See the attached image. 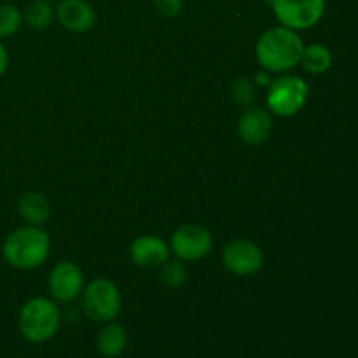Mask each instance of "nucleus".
<instances>
[{
    "mask_svg": "<svg viewBox=\"0 0 358 358\" xmlns=\"http://www.w3.org/2000/svg\"><path fill=\"white\" fill-rule=\"evenodd\" d=\"M304 42L296 30L273 27L261 35L255 48L259 65L268 72H287L301 63Z\"/></svg>",
    "mask_w": 358,
    "mask_h": 358,
    "instance_id": "nucleus-1",
    "label": "nucleus"
},
{
    "mask_svg": "<svg viewBox=\"0 0 358 358\" xmlns=\"http://www.w3.org/2000/svg\"><path fill=\"white\" fill-rule=\"evenodd\" d=\"M51 240L41 226H23L13 231L2 245L6 262L21 271H30L45 262Z\"/></svg>",
    "mask_w": 358,
    "mask_h": 358,
    "instance_id": "nucleus-2",
    "label": "nucleus"
},
{
    "mask_svg": "<svg viewBox=\"0 0 358 358\" xmlns=\"http://www.w3.org/2000/svg\"><path fill=\"white\" fill-rule=\"evenodd\" d=\"M62 324L59 308L48 297H34L20 310L17 327L21 336L34 345L51 341Z\"/></svg>",
    "mask_w": 358,
    "mask_h": 358,
    "instance_id": "nucleus-3",
    "label": "nucleus"
},
{
    "mask_svg": "<svg viewBox=\"0 0 358 358\" xmlns=\"http://www.w3.org/2000/svg\"><path fill=\"white\" fill-rule=\"evenodd\" d=\"M122 297L117 285L107 278H96L84 289L83 310L93 322L108 324L119 317Z\"/></svg>",
    "mask_w": 358,
    "mask_h": 358,
    "instance_id": "nucleus-4",
    "label": "nucleus"
},
{
    "mask_svg": "<svg viewBox=\"0 0 358 358\" xmlns=\"http://www.w3.org/2000/svg\"><path fill=\"white\" fill-rule=\"evenodd\" d=\"M308 94H310V86L306 80L297 76H283L271 80L266 103L273 114L289 117L296 115L304 107Z\"/></svg>",
    "mask_w": 358,
    "mask_h": 358,
    "instance_id": "nucleus-5",
    "label": "nucleus"
},
{
    "mask_svg": "<svg viewBox=\"0 0 358 358\" xmlns=\"http://www.w3.org/2000/svg\"><path fill=\"white\" fill-rule=\"evenodd\" d=\"M276 20L290 30H310L322 21L327 0H269Z\"/></svg>",
    "mask_w": 358,
    "mask_h": 358,
    "instance_id": "nucleus-6",
    "label": "nucleus"
},
{
    "mask_svg": "<svg viewBox=\"0 0 358 358\" xmlns=\"http://www.w3.org/2000/svg\"><path fill=\"white\" fill-rule=\"evenodd\" d=\"M213 238L206 227L198 224H187L178 227L170 241V250L180 261L194 262L206 257L212 252Z\"/></svg>",
    "mask_w": 358,
    "mask_h": 358,
    "instance_id": "nucleus-7",
    "label": "nucleus"
},
{
    "mask_svg": "<svg viewBox=\"0 0 358 358\" xmlns=\"http://www.w3.org/2000/svg\"><path fill=\"white\" fill-rule=\"evenodd\" d=\"M222 262L229 273L236 276H252L261 271L264 264V254L250 240H233L224 247Z\"/></svg>",
    "mask_w": 358,
    "mask_h": 358,
    "instance_id": "nucleus-8",
    "label": "nucleus"
},
{
    "mask_svg": "<svg viewBox=\"0 0 358 358\" xmlns=\"http://www.w3.org/2000/svg\"><path fill=\"white\" fill-rule=\"evenodd\" d=\"M49 292L58 303L69 304L84 292V275L76 262L63 261L52 268L49 276Z\"/></svg>",
    "mask_w": 358,
    "mask_h": 358,
    "instance_id": "nucleus-9",
    "label": "nucleus"
},
{
    "mask_svg": "<svg viewBox=\"0 0 358 358\" xmlns=\"http://www.w3.org/2000/svg\"><path fill=\"white\" fill-rule=\"evenodd\" d=\"M238 136L247 145H261L273 131V119L262 107H248L238 119Z\"/></svg>",
    "mask_w": 358,
    "mask_h": 358,
    "instance_id": "nucleus-10",
    "label": "nucleus"
},
{
    "mask_svg": "<svg viewBox=\"0 0 358 358\" xmlns=\"http://www.w3.org/2000/svg\"><path fill=\"white\" fill-rule=\"evenodd\" d=\"M55 16L62 27L76 34L91 30L96 21L94 7L87 0H59L55 9Z\"/></svg>",
    "mask_w": 358,
    "mask_h": 358,
    "instance_id": "nucleus-11",
    "label": "nucleus"
},
{
    "mask_svg": "<svg viewBox=\"0 0 358 358\" xmlns=\"http://www.w3.org/2000/svg\"><path fill=\"white\" fill-rule=\"evenodd\" d=\"M170 247L166 241L154 234L138 236L129 247L131 261L140 268H161L170 259Z\"/></svg>",
    "mask_w": 358,
    "mask_h": 358,
    "instance_id": "nucleus-12",
    "label": "nucleus"
},
{
    "mask_svg": "<svg viewBox=\"0 0 358 358\" xmlns=\"http://www.w3.org/2000/svg\"><path fill=\"white\" fill-rule=\"evenodd\" d=\"M20 215L30 226H44L51 219V205L41 192H27L20 198Z\"/></svg>",
    "mask_w": 358,
    "mask_h": 358,
    "instance_id": "nucleus-13",
    "label": "nucleus"
},
{
    "mask_svg": "<svg viewBox=\"0 0 358 358\" xmlns=\"http://www.w3.org/2000/svg\"><path fill=\"white\" fill-rule=\"evenodd\" d=\"M128 345V334L122 325L115 322H108L96 336L98 353L105 358H117L122 355Z\"/></svg>",
    "mask_w": 358,
    "mask_h": 358,
    "instance_id": "nucleus-14",
    "label": "nucleus"
},
{
    "mask_svg": "<svg viewBox=\"0 0 358 358\" xmlns=\"http://www.w3.org/2000/svg\"><path fill=\"white\" fill-rule=\"evenodd\" d=\"M301 65L304 70L313 76L325 73L332 66V52L327 45L324 44H310L304 48L303 56H301Z\"/></svg>",
    "mask_w": 358,
    "mask_h": 358,
    "instance_id": "nucleus-15",
    "label": "nucleus"
},
{
    "mask_svg": "<svg viewBox=\"0 0 358 358\" xmlns=\"http://www.w3.org/2000/svg\"><path fill=\"white\" fill-rule=\"evenodd\" d=\"M55 7L49 0H34L24 9L23 20L30 24L34 30H45L55 20Z\"/></svg>",
    "mask_w": 358,
    "mask_h": 358,
    "instance_id": "nucleus-16",
    "label": "nucleus"
},
{
    "mask_svg": "<svg viewBox=\"0 0 358 358\" xmlns=\"http://www.w3.org/2000/svg\"><path fill=\"white\" fill-rule=\"evenodd\" d=\"M23 24V13L14 3L0 6V41L13 37Z\"/></svg>",
    "mask_w": 358,
    "mask_h": 358,
    "instance_id": "nucleus-17",
    "label": "nucleus"
},
{
    "mask_svg": "<svg viewBox=\"0 0 358 358\" xmlns=\"http://www.w3.org/2000/svg\"><path fill=\"white\" fill-rule=\"evenodd\" d=\"M161 282L170 289H177L187 278V269H185L184 262L180 259L177 261H168L166 264L161 266Z\"/></svg>",
    "mask_w": 358,
    "mask_h": 358,
    "instance_id": "nucleus-18",
    "label": "nucleus"
},
{
    "mask_svg": "<svg viewBox=\"0 0 358 358\" xmlns=\"http://www.w3.org/2000/svg\"><path fill=\"white\" fill-rule=\"evenodd\" d=\"M231 94H233L234 101L248 107V105L255 100V86L252 84L250 79H247V77H238V79H234V83L231 84Z\"/></svg>",
    "mask_w": 358,
    "mask_h": 358,
    "instance_id": "nucleus-19",
    "label": "nucleus"
},
{
    "mask_svg": "<svg viewBox=\"0 0 358 358\" xmlns=\"http://www.w3.org/2000/svg\"><path fill=\"white\" fill-rule=\"evenodd\" d=\"M157 14L163 17H175L182 13L184 0H154Z\"/></svg>",
    "mask_w": 358,
    "mask_h": 358,
    "instance_id": "nucleus-20",
    "label": "nucleus"
},
{
    "mask_svg": "<svg viewBox=\"0 0 358 358\" xmlns=\"http://www.w3.org/2000/svg\"><path fill=\"white\" fill-rule=\"evenodd\" d=\"M7 66H9V55H7L6 45H3L2 41H0V77L6 73Z\"/></svg>",
    "mask_w": 358,
    "mask_h": 358,
    "instance_id": "nucleus-21",
    "label": "nucleus"
},
{
    "mask_svg": "<svg viewBox=\"0 0 358 358\" xmlns=\"http://www.w3.org/2000/svg\"><path fill=\"white\" fill-rule=\"evenodd\" d=\"M255 80H257L259 86H269L271 84V77H269L268 72H259L255 76Z\"/></svg>",
    "mask_w": 358,
    "mask_h": 358,
    "instance_id": "nucleus-22",
    "label": "nucleus"
},
{
    "mask_svg": "<svg viewBox=\"0 0 358 358\" xmlns=\"http://www.w3.org/2000/svg\"><path fill=\"white\" fill-rule=\"evenodd\" d=\"M49 2H51V0H49Z\"/></svg>",
    "mask_w": 358,
    "mask_h": 358,
    "instance_id": "nucleus-23",
    "label": "nucleus"
}]
</instances>
